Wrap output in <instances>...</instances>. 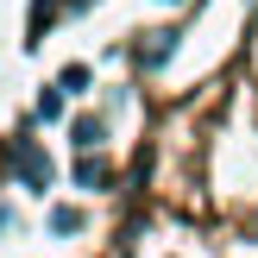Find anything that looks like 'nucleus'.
Here are the masks:
<instances>
[{"label":"nucleus","instance_id":"3","mask_svg":"<svg viewBox=\"0 0 258 258\" xmlns=\"http://www.w3.org/2000/svg\"><path fill=\"white\" fill-rule=\"evenodd\" d=\"M170 44H176V32H151V44H139V63H145V70H158V63L170 57Z\"/></svg>","mask_w":258,"mask_h":258},{"label":"nucleus","instance_id":"7","mask_svg":"<svg viewBox=\"0 0 258 258\" xmlns=\"http://www.w3.org/2000/svg\"><path fill=\"white\" fill-rule=\"evenodd\" d=\"M50 13H57V0H32V44H38V38H44Z\"/></svg>","mask_w":258,"mask_h":258},{"label":"nucleus","instance_id":"2","mask_svg":"<svg viewBox=\"0 0 258 258\" xmlns=\"http://www.w3.org/2000/svg\"><path fill=\"white\" fill-rule=\"evenodd\" d=\"M44 221H50V233H82V221H88V214L76 208V202H57V208H50Z\"/></svg>","mask_w":258,"mask_h":258},{"label":"nucleus","instance_id":"9","mask_svg":"<svg viewBox=\"0 0 258 258\" xmlns=\"http://www.w3.org/2000/svg\"><path fill=\"white\" fill-rule=\"evenodd\" d=\"M170 7H176V0H170Z\"/></svg>","mask_w":258,"mask_h":258},{"label":"nucleus","instance_id":"6","mask_svg":"<svg viewBox=\"0 0 258 258\" xmlns=\"http://www.w3.org/2000/svg\"><path fill=\"white\" fill-rule=\"evenodd\" d=\"M38 120H63V88H44L38 95Z\"/></svg>","mask_w":258,"mask_h":258},{"label":"nucleus","instance_id":"1","mask_svg":"<svg viewBox=\"0 0 258 258\" xmlns=\"http://www.w3.org/2000/svg\"><path fill=\"white\" fill-rule=\"evenodd\" d=\"M7 164L19 170V183H25V189H38V196H44L50 176H57V170H50V158L32 145V139H13V145H7Z\"/></svg>","mask_w":258,"mask_h":258},{"label":"nucleus","instance_id":"8","mask_svg":"<svg viewBox=\"0 0 258 258\" xmlns=\"http://www.w3.org/2000/svg\"><path fill=\"white\" fill-rule=\"evenodd\" d=\"M95 139H101V120H76V145L88 151V145H95Z\"/></svg>","mask_w":258,"mask_h":258},{"label":"nucleus","instance_id":"5","mask_svg":"<svg viewBox=\"0 0 258 258\" xmlns=\"http://www.w3.org/2000/svg\"><path fill=\"white\" fill-rule=\"evenodd\" d=\"M57 88H63V95H82V88H88V63H70V70L57 76Z\"/></svg>","mask_w":258,"mask_h":258},{"label":"nucleus","instance_id":"4","mask_svg":"<svg viewBox=\"0 0 258 258\" xmlns=\"http://www.w3.org/2000/svg\"><path fill=\"white\" fill-rule=\"evenodd\" d=\"M76 183H82V189H107L113 170H107V164H95V158H82V164H76Z\"/></svg>","mask_w":258,"mask_h":258}]
</instances>
